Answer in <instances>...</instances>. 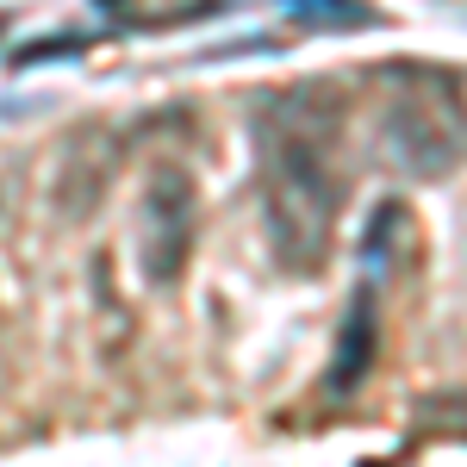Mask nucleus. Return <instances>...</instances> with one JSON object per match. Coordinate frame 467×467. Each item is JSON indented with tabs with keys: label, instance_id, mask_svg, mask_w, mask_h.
<instances>
[{
	"label": "nucleus",
	"instance_id": "nucleus-1",
	"mask_svg": "<svg viewBox=\"0 0 467 467\" xmlns=\"http://www.w3.org/2000/svg\"><path fill=\"white\" fill-rule=\"evenodd\" d=\"M343 138V94L330 81H299L262 94L250 112L255 144V193H262V237L287 275H318L349 175L337 169Z\"/></svg>",
	"mask_w": 467,
	"mask_h": 467
},
{
	"label": "nucleus",
	"instance_id": "nucleus-2",
	"mask_svg": "<svg viewBox=\"0 0 467 467\" xmlns=\"http://www.w3.org/2000/svg\"><path fill=\"white\" fill-rule=\"evenodd\" d=\"M200 237V187L181 162H156L138 193V275L144 287L169 293L193 262Z\"/></svg>",
	"mask_w": 467,
	"mask_h": 467
},
{
	"label": "nucleus",
	"instance_id": "nucleus-3",
	"mask_svg": "<svg viewBox=\"0 0 467 467\" xmlns=\"http://www.w3.org/2000/svg\"><path fill=\"white\" fill-rule=\"evenodd\" d=\"M380 144L393 156L405 175L418 181H442L462 156V125L455 112H436V107H418V100H393L380 112Z\"/></svg>",
	"mask_w": 467,
	"mask_h": 467
},
{
	"label": "nucleus",
	"instance_id": "nucleus-4",
	"mask_svg": "<svg viewBox=\"0 0 467 467\" xmlns=\"http://www.w3.org/2000/svg\"><path fill=\"white\" fill-rule=\"evenodd\" d=\"M380 361V306H374V287H356L349 312H343V330H337V356H330V374H324V393L349 399L374 374Z\"/></svg>",
	"mask_w": 467,
	"mask_h": 467
},
{
	"label": "nucleus",
	"instance_id": "nucleus-5",
	"mask_svg": "<svg viewBox=\"0 0 467 467\" xmlns=\"http://www.w3.org/2000/svg\"><path fill=\"white\" fill-rule=\"evenodd\" d=\"M299 26H318V32H374L380 13L368 0H287Z\"/></svg>",
	"mask_w": 467,
	"mask_h": 467
},
{
	"label": "nucleus",
	"instance_id": "nucleus-6",
	"mask_svg": "<svg viewBox=\"0 0 467 467\" xmlns=\"http://www.w3.org/2000/svg\"><path fill=\"white\" fill-rule=\"evenodd\" d=\"M0 37H6V13H0Z\"/></svg>",
	"mask_w": 467,
	"mask_h": 467
}]
</instances>
